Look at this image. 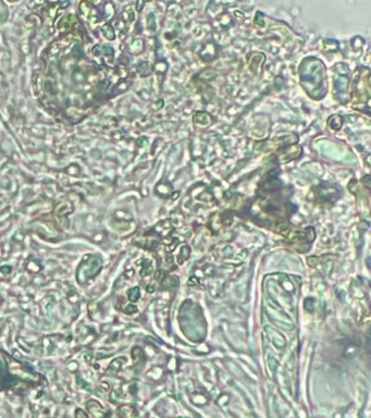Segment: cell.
Here are the masks:
<instances>
[{
	"label": "cell",
	"mask_w": 371,
	"mask_h": 418,
	"mask_svg": "<svg viewBox=\"0 0 371 418\" xmlns=\"http://www.w3.org/2000/svg\"><path fill=\"white\" fill-rule=\"evenodd\" d=\"M300 82L307 93L315 98L325 94V69L322 62L316 58H307L299 68Z\"/></svg>",
	"instance_id": "obj_1"
},
{
	"label": "cell",
	"mask_w": 371,
	"mask_h": 418,
	"mask_svg": "<svg viewBox=\"0 0 371 418\" xmlns=\"http://www.w3.org/2000/svg\"><path fill=\"white\" fill-rule=\"evenodd\" d=\"M255 23L256 24H258L259 26H264L265 25V21L264 18H262V14L260 12H258L256 14V19H255Z\"/></svg>",
	"instance_id": "obj_6"
},
{
	"label": "cell",
	"mask_w": 371,
	"mask_h": 418,
	"mask_svg": "<svg viewBox=\"0 0 371 418\" xmlns=\"http://www.w3.org/2000/svg\"><path fill=\"white\" fill-rule=\"evenodd\" d=\"M125 313H132V312H136V307L134 306H130L129 308H125L124 309Z\"/></svg>",
	"instance_id": "obj_8"
},
{
	"label": "cell",
	"mask_w": 371,
	"mask_h": 418,
	"mask_svg": "<svg viewBox=\"0 0 371 418\" xmlns=\"http://www.w3.org/2000/svg\"><path fill=\"white\" fill-rule=\"evenodd\" d=\"M128 295H129V299H130L131 301H132V302L138 301V300H139V297H140V289H139V288L131 289V290L129 291Z\"/></svg>",
	"instance_id": "obj_4"
},
{
	"label": "cell",
	"mask_w": 371,
	"mask_h": 418,
	"mask_svg": "<svg viewBox=\"0 0 371 418\" xmlns=\"http://www.w3.org/2000/svg\"><path fill=\"white\" fill-rule=\"evenodd\" d=\"M206 119H209L208 114L204 113V112H198V113L196 114V116L194 117V121H195L196 123L198 122V123L205 124V123H206Z\"/></svg>",
	"instance_id": "obj_5"
},
{
	"label": "cell",
	"mask_w": 371,
	"mask_h": 418,
	"mask_svg": "<svg viewBox=\"0 0 371 418\" xmlns=\"http://www.w3.org/2000/svg\"><path fill=\"white\" fill-rule=\"evenodd\" d=\"M75 417L76 418H88V416L86 415V413H85V412H83L82 410H77L76 411Z\"/></svg>",
	"instance_id": "obj_7"
},
{
	"label": "cell",
	"mask_w": 371,
	"mask_h": 418,
	"mask_svg": "<svg viewBox=\"0 0 371 418\" xmlns=\"http://www.w3.org/2000/svg\"><path fill=\"white\" fill-rule=\"evenodd\" d=\"M347 78L346 77H341L340 79L335 80V87L336 90H338V93H346V88H347Z\"/></svg>",
	"instance_id": "obj_3"
},
{
	"label": "cell",
	"mask_w": 371,
	"mask_h": 418,
	"mask_svg": "<svg viewBox=\"0 0 371 418\" xmlns=\"http://www.w3.org/2000/svg\"><path fill=\"white\" fill-rule=\"evenodd\" d=\"M336 188H338V187L333 186V185H330V184L322 185L319 194H320V196H322L324 199H335V198L339 197L338 193H340V192L336 191Z\"/></svg>",
	"instance_id": "obj_2"
}]
</instances>
